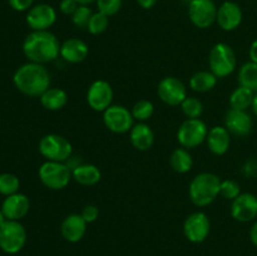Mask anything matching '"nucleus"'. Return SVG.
<instances>
[{
    "instance_id": "21",
    "label": "nucleus",
    "mask_w": 257,
    "mask_h": 256,
    "mask_svg": "<svg viewBox=\"0 0 257 256\" xmlns=\"http://www.w3.org/2000/svg\"><path fill=\"white\" fill-rule=\"evenodd\" d=\"M207 147L213 155L223 156L227 153L231 146V133L228 132L227 128L222 125H215L208 131L207 138Z\"/></svg>"
},
{
    "instance_id": "20",
    "label": "nucleus",
    "mask_w": 257,
    "mask_h": 256,
    "mask_svg": "<svg viewBox=\"0 0 257 256\" xmlns=\"http://www.w3.org/2000/svg\"><path fill=\"white\" fill-rule=\"evenodd\" d=\"M89 55V47L79 38H69L60 45V58L70 64L84 62Z\"/></svg>"
},
{
    "instance_id": "29",
    "label": "nucleus",
    "mask_w": 257,
    "mask_h": 256,
    "mask_svg": "<svg viewBox=\"0 0 257 256\" xmlns=\"http://www.w3.org/2000/svg\"><path fill=\"white\" fill-rule=\"evenodd\" d=\"M131 112H132L133 118L136 120H138V122H146L155 113V105H153V103L151 100L141 99L133 104Z\"/></svg>"
},
{
    "instance_id": "37",
    "label": "nucleus",
    "mask_w": 257,
    "mask_h": 256,
    "mask_svg": "<svg viewBox=\"0 0 257 256\" xmlns=\"http://www.w3.org/2000/svg\"><path fill=\"white\" fill-rule=\"evenodd\" d=\"M78 7H79V4L75 0H62L59 4V10L64 15H70L72 17L73 13L77 10Z\"/></svg>"
},
{
    "instance_id": "40",
    "label": "nucleus",
    "mask_w": 257,
    "mask_h": 256,
    "mask_svg": "<svg viewBox=\"0 0 257 256\" xmlns=\"http://www.w3.org/2000/svg\"><path fill=\"white\" fill-rule=\"evenodd\" d=\"M136 2H137V4L140 5L142 9L148 10V9H152V8L157 4L158 0H136Z\"/></svg>"
},
{
    "instance_id": "24",
    "label": "nucleus",
    "mask_w": 257,
    "mask_h": 256,
    "mask_svg": "<svg viewBox=\"0 0 257 256\" xmlns=\"http://www.w3.org/2000/svg\"><path fill=\"white\" fill-rule=\"evenodd\" d=\"M68 99V93L65 92L62 88H48L44 93L39 97L40 104L48 110H52V112H55V110H60L67 105Z\"/></svg>"
},
{
    "instance_id": "32",
    "label": "nucleus",
    "mask_w": 257,
    "mask_h": 256,
    "mask_svg": "<svg viewBox=\"0 0 257 256\" xmlns=\"http://www.w3.org/2000/svg\"><path fill=\"white\" fill-rule=\"evenodd\" d=\"M20 181L13 173H2L0 175V193L3 196L14 195L19 191Z\"/></svg>"
},
{
    "instance_id": "34",
    "label": "nucleus",
    "mask_w": 257,
    "mask_h": 256,
    "mask_svg": "<svg viewBox=\"0 0 257 256\" xmlns=\"http://www.w3.org/2000/svg\"><path fill=\"white\" fill-rule=\"evenodd\" d=\"M241 186L233 180H221L220 196L226 200L233 201L237 196L241 195Z\"/></svg>"
},
{
    "instance_id": "12",
    "label": "nucleus",
    "mask_w": 257,
    "mask_h": 256,
    "mask_svg": "<svg viewBox=\"0 0 257 256\" xmlns=\"http://www.w3.org/2000/svg\"><path fill=\"white\" fill-rule=\"evenodd\" d=\"M157 94L165 104L178 107L188 97L187 88L176 77H165L157 87Z\"/></svg>"
},
{
    "instance_id": "1",
    "label": "nucleus",
    "mask_w": 257,
    "mask_h": 256,
    "mask_svg": "<svg viewBox=\"0 0 257 256\" xmlns=\"http://www.w3.org/2000/svg\"><path fill=\"white\" fill-rule=\"evenodd\" d=\"M59 39L49 30H33L23 42V53L29 62L47 64L60 55Z\"/></svg>"
},
{
    "instance_id": "28",
    "label": "nucleus",
    "mask_w": 257,
    "mask_h": 256,
    "mask_svg": "<svg viewBox=\"0 0 257 256\" xmlns=\"http://www.w3.org/2000/svg\"><path fill=\"white\" fill-rule=\"evenodd\" d=\"M238 84L251 89L252 92H257V63L250 62L245 63L240 67L237 74Z\"/></svg>"
},
{
    "instance_id": "41",
    "label": "nucleus",
    "mask_w": 257,
    "mask_h": 256,
    "mask_svg": "<svg viewBox=\"0 0 257 256\" xmlns=\"http://www.w3.org/2000/svg\"><path fill=\"white\" fill-rule=\"evenodd\" d=\"M248 55H250V60L257 63V39L251 43L250 49H248Z\"/></svg>"
},
{
    "instance_id": "7",
    "label": "nucleus",
    "mask_w": 257,
    "mask_h": 256,
    "mask_svg": "<svg viewBox=\"0 0 257 256\" xmlns=\"http://www.w3.org/2000/svg\"><path fill=\"white\" fill-rule=\"evenodd\" d=\"M208 127L201 118H187L181 123L177 131V141L181 147L196 148L206 142L208 135Z\"/></svg>"
},
{
    "instance_id": "42",
    "label": "nucleus",
    "mask_w": 257,
    "mask_h": 256,
    "mask_svg": "<svg viewBox=\"0 0 257 256\" xmlns=\"http://www.w3.org/2000/svg\"><path fill=\"white\" fill-rule=\"evenodd\" d=\"M250 240L253 243V246L257 247V221L253 222V225L250 228Z\"/></svg>"
},
{
    "instance_id": "11",
    "label": "nucleus",
    "mask_w": 257,
    "mask_h": 256,
    "mask_svg": "<svg viewBox=\"0 0 257 256\" xmlns=\"http://www.w3.org/2000/svg\"><path fill=\"white\" fill-rule=\"evenodd\" d=\"M211 231V221L207 213L196 211L188 215L183 222V233L190 242L201 243L208 237Z\"/></svg>"
},
{
    "instance_id": "14",
    "label": "nucleus",
    "mask_w": 257,
    "mask_h": 256,
    "mask_svg": "<svg viewBox=\"0 0 257 256\" xmlns=\"http://www.w3.org/2000/svg\"><path fill=\"white\" fill-rule=\"evenodd\" d=\"M25 20L32 30H49L57 22V10L52 5L40 3L28 10Z\"/></svg>"
},
{
    "instance_id": "33",
    "label": "nucleus",
    "mask_w": 257,
    "mask_h": 256,
    "mask_svg": "<svg viewBox=\"0 0 257 256\" xmlns=\"http://www.w3.org/2000/svg\"><path fill=\"white\" fill-rule=\"evenodd\" d=\"M92 14L93 12L89 8V5H79V7L77 8V10L73 13L72 23L77 28H80V29L85 28V29H87L88 23H89Z\"/></svg>"
},
{
    "instance_id": "3",
    "label": "nucleus",
    "mask_w": 257,
    "mask_h": 256,
    "mask_svg": "<svg viewBox=\"0 0 257 256\" xmlns=\"http://www.w3.org/2000/svg\"><path fill=\"white\" fill-rule=\"evenodd\" d=\"M221 180L212 172H201L192 178L188 186L191 202L197 207L210 206L220 196Z\"/></svg>"
},
{
    "instance_id": "35",
    "label": "nucleus",
    "mask_w": 257,
    "mask_h": 256,
    "mask_svg": "<svg viewBox=\"0 0 257 256\" xmlns=\"http://www.w3.org/2000/svg\"><path fill=\"white\" fill-rule=\"evenodd\" d=\"M95 4H97L98 12L108 17H113L122 9L123 0H95Z\"/></svg>"
},
{
    "instance_id": "2",
    "label": "nucleus",
    "mask_w": 257,
    "mask_h": 256,
    "mask_svg": "<svg viewBox=\"0 0 257 256\" xmlns=\"http://www.w3.org/2000/svg\"><path fill=\"white\" fill-rule=\"evenodd\" d=\"M13 82L23 94L39 98L50 88V73L44 64L28 62L15 70Z\"/></svg>"
},
{
    "instance_id": "6",
    "label": "nucleus",
    "mask_w": 257,
    "mask_h": 256,
    "mask_svg": "<svg viewBox=\"0 0 257 256\" xmlns=\"http://www.w3.org/2000/svg\"><path fill=\"white\" fill-rule=\"evenodd\" d=\"M39 153L47 161L67 162L73 156V146L69 141L60 135H45L38 145Z\"/></svg>"
},
{
    "instance_id": "23",
    "label": "nucleus",
    "mask_w": 257,
    "mask_h": 256,
    "mask_svg": "<svg viewBox=\"0 0 257 256\" xmlns=\"http://www.w3.org/2000/svg\"><path fill=\"white\" fill-rule=\"evenodd\" d=\"M73 180L82 186H94L102 178V172L99 168L92 163H80L72 171Z\"/></svg>"
},
{
    "instance_id": "13",
    "label": "nucleus",
    "mask_w": 257,
    "mask_h": 256,
    "mask_svg": "<svg viewBox=\"0 0 257 256\" xmlns=\"http://www.w3.org/2000/svg\"><path fill=\"white\" fill-rule=\"evenodd\" d=\"M113 92L112 85L104 79H97L89 85L87 90V103L89 108L95 112H104L108 107L112 105Z\"/></svg>"
},
{
    "instance_id": "38",
    "label": "nucleus",
    "mask_w": 257,
    "mask_h": 256,
    "mask_svg": "<svg viewBox=\"0 0 257 256\" xmlns=\"http://www.w3.org/2000/svg\"><path fill=\"white\" fill-rule=\"evenodd\" d=\"M8 3L17 12H25L33 7L34 0H8Z\"/></svg>"
},
{
    "instance_id": "43",
    "label": "nucleus",
    "mask_w": 257,
    "mask_h": 256,
    "mask_svg": "<svg viewBox=\"0 0 257 256\" xmlns=\"http://www.w3.org/2000/svg\"><path fill=\"white\" fill-rule=\"evenodd\" d=\"M251 108H252L253 114L257 117V92L255 93V97H253V102H252V105H251Z\"/></svg>"
},
{
    "instance_id": "39",
    "label": "nucleus",
    "mask_w": 257,
    "mask_h": 256,
    "mask_svg": "<svg viewBox=\"0 0 257 256\" xmlns=\"http://www.w3.org/2000/svg\"><path fill=\"white\" fill-rule=\"evenodd\" d=\"M242 172L246 177L255 178L257 177V160H247L242 167Z\"/></svg>"
},
{
    "instance_id": "45",
    "label": "nucleus",
    "mask_w": 257,
    "mask_h": 256,
    "mask_svg": "<svg viewBox=\"0 0 257 256\" xmlns=\"http://www.w3.org/2000/svg\"><path fill=\"white\" fill-rule=\"evenodd\" d=\"M5 221H7V218H5L4 213H3L2 208H0V227H2V226H3V223H4Z\"/></svg>"
},
{
    "instance_id": "25",
    "label": "nucleus",
    "mask_w": 257,
    "mask_h": 256,
    "mask_svg": "<svg viewBox=\"0 0 257 256\" xmlns=\"http://www.w3.org/2000/svg\"><path fill=\"white\" fill-rule=\"evenodd\" d=\"M217 80L218 78L211 70H200L190 78V88L197 93L210 92L216 87Z\"/></svg>"
},
{
    "instance_id": "5",
    "label": "nucleus",
    "mask_w": 257,
    "mask_h": 256,
    "mask_svg": "<svg viewBox=\"0 0 257 256\" xmlns=\"http://www.w3.org/2000/svg\"><path fill=\"white\" fill-rule=\"evenodd\" d=\"M39 180L49 190H64L72 181V170L65 162L45 161L38 171Z\"/></svg>"
},
{
    "instance_id": "31",
    "label": "nucleus",
    "mask_w": 257,
    "mask_h": 256,
    "mask_svg": "<svg viewBox=\"0 0 257 256\" xmlns=\"http://www.w3.org/2000/svg\"><path fill=\"white\" fill-rule=\"evenodd\" d=\"M180 107L187 118H200L203 113V104L197 97H187Z\"/></svg>"
},
{
    "instance_id": "36",
    "label": "nucleus",
    "mask_w": 257,
    "mask_h": 256,
    "mask_svg": "<svg viewBox=\"0 0 257 256\" xmlns=\"http://www.w3.org/2000/svg\"><path fill=\"white\" fill-rule=\"evenodd\" d=\"M80 215L84 218L85 222L92 223L94 222V221H97V218L99 217V208L95 205H87L83 207Z\"/></svg>"
},
{
    "instance_id": "15",
    "label": "nucleus",
    "mask_w": 257,
    "mask_h": 256,
    "mask_svg": "<svg viewBox=\"0 0 257 256\" xmlns=\"http://www.w3.org/2000/svg\"><path fill=\"white\" fill-rule=\"evenodd\" d=\"M230 213L237 222H251L257 217V197L250 192L241 193L231 203Z\"/></svg>"
},
{
    "instance_id": "4",
    "label": "nucleus",
    "mask_w": 257,
    "mask_h": 256,
    "mask_svg": "<svg viewBox=\"0 0 257 256\" xmlns=\"http://www.w3.org/2000/svg\"><path fill=\"white\" fill-rule=\"evenodd\" d=\"M210 70L217 78H226L235 72L237 67V58L235 50L227 43H217L208 54Z\"/></svg>"
},
{
    "instance_id": "19",
    "label": "nucleus",
    "mask_w": 257,
    "mask_h": 256,
    "mask_svg": "<svg viewBox=\"0 0 257 256\" xmlns=\"http://www.w3.org/2000/svg\"><path fill=\"white\" fill-rule=\"evenodd\" d=\"M87 225L80 213H70L60 223V233L68 242H79L87 232Z\"/></svg>"
},
{
    "instance_id": "10",
    "label": "nucleus",
    "mask_w": 257,
    "mask_h": 256,
    "mask_svg": "<svg viewBox=\"0 0 257 256\" xmlns=\"http://www.w3.org/2000/svg\"><path fill=\"white\" fill-rule=\"evenodd\" d=\"M217 9L213 0H192L188 3V18L195 27L207 29L216 23Z\"/></svg>"
},
{
    "instance_id": "9",
    "label": "nucleus",
    "mask_w": 257,
    "mask_h": 256,
    "mask_svg": "<svg viewBox=\"0 0 257 256\" xmlns=\"http://www.w3.org/2000/svg\"><path fill=\"white\" fill-rule=\"evenodd\" d=\"M103 122L110 132L123 135L132 130L135 125V118L132 112L124 105L112 104L103 112Z\"/></svg>"
},
{
    "instance_id": "30",
    "label": "nucleus",
    "mask_w": 257,
    "mask_h": 256,
    "mask_svg": "<svg viewBox=\"0 0 257 256\" xmlns=\"http://www.w3.org/2000/svg\"><path fill=\"white\" fill-rule=\"evenodd\" d=\"M108 27H109V17L103 14V13L97 12L93 13L92 17H90L87 30L92 35H99L103 34L108 29Z\"/></svg>"
},
{
    "instance_id": "46",
    "label": "nucleus",
    "mask_w": 257,
    "mask_h": 256,
    "mask_svg": "<svg viewBox=\"0 0 257 256\" xmlns=\"http://www.w3.org/2000/svg\"><path fill=\"white\" fill-rule=\"evenodd\" d=\"M183 2H187V3H190V2H192V0H183Z\"/></svg>"
},
{
    "instance_id": "18",
    "label": "nucleus",
    "mask_w": 257,
    "mask_h": 256,
    "mask_svg": "<svg viewBox=\"0 0 257 256\" xmlns=\"http://www.w3.org/2000/svg\"><path fill=\"white\" fill-rule=\"evenodd\" d=\"M30 200L24 193L7 196L2 203V211L7 220L20 221L29 213Z\"/></svg>"
},
{
    "instance_id": "22",
    "label": "nucleus",
    "mask_w": 257,
    "mask_h": 256,
    "mask_svg": "<svg viewBox=\"0 0 257 256\" xmlns=\"http://www.w3.org/2000/svg\"><path fill=\"white\" fill-rule=\"evenodd\" d=\"M130 141L136 150L145 152L152 148L155 143V133L147 123L138 122L130 131Z\"/></svg>"
},
{
    "instance_id": "8",
    "label": "nucleus",
    "mask_w": 257,
    "mask_h": 256,
    "mask_svg": "<svg viewBox=\"0 0 257 256\" xmlns=\"http://www.w3.org/2000/svg\"><path fill=\"white\" fill-rule=\"evenodd\" d=\"M27 243V230L19 221L7 220L0 227V248L7 253H18Z\"/></svg>"
},
{
    "instance_id": "17",
    "label": "nucleus",
    "mask_w": 257,
    "mask_h": 256,
    "mask_svg": "<svg viewBox=\"0 0 257 256\" xmlns=\"http://www.w3.org/2000/svg\"><path fill=\"white\" fill-rule=\"evenodd\" d=\"M243 19V13L240 5L235 2H223L217 9L216 23L225 32H232L241 25Z\"/></svg>"
},
{
    "instance_id": "27",
    "label": "nucleus",
    "mask_w": 257,
    "mask_h": 256,
    "mask_svg": "<svg viewBox=\"0 0 257 256\" xmlns=\"http://www.w3.org/2000/svg\"><path fill=\"white\" fill-rule=\"evenodd\" d=\"M253 97H255V92L245 87L238 85L236 89L232 90L228 98V103H230V108L240 110H247L251 108L253 102Z\"/></svg>"
},
{
    "instance_id": "26",
    "label": "nucleus",
    "mask_w": 257,
    "mask_h": 256,
    "mask_svg": "<svg viewBox=\"0 0 257 256\" xmlns=\"http://www.w3.org/2000/svg\"><path fill=\"white\" fill-rule=\"evenodd\" d=\"M170 165L177 173L190 172L193 166V158L187 148H176L170 157Z\"/></svg>"
},
{
    "instance_id": "16",
    "label": "nucleus",
    "mask_w": 257,
    "mask_h": 256,
    "mask_svg": "<svg viewBox=\"0 0 257 256\" xmlns=\"http://www.w3.org/2000/svg\"><path fill=\"white\" fill-rule=\"evenodd\" d=\"M225 127L236 137H246L252 132V117L247 110L230 108L225 114Z\"/></svg>"
},
{
    "instance_id": "44",
    "label": "nucleus",
    "mask_w": 257,
    "mask_h": 256,
    "mask_svg": "<svg viewBox=\"0 0 257 256\" xmlns=\"http://www.w3.org/2000/svg\"><path fill=\"white\" fill-rule=\"evenodd\" d=\"M79 5H90L92 3H95V0H75Z\"/></svg>"
}]
</instances>
